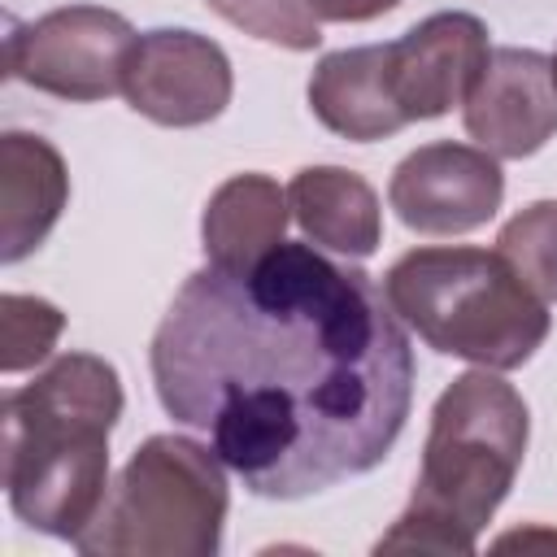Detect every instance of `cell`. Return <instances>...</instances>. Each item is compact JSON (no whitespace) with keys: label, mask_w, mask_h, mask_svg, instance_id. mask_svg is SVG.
I'll return each instance as SVG.
<instances>
[{"label":"cell","mask_w":557,"mask_h":557,"mask_svg":"<svg viewBox=\"0 0 557 557\" xmlns=\"http://www.w3.org/2000/svg\"><path fill=\"white\" fill-rule=\"evenodd\" d=\"M313 22H374L392 13L400 0H292Z\"/></svg>","instance_id":"obj_18"},{"label":"cell","mask_w":557,"mask_h":557,"mask_svg":"<svg viewBox=\"0 0 557 557\" xmlns=\"http://www.w3.org/2000/svg\"><path fill=\"white\" fill-rule=\"evenodd\" d=\"M492 57L487 26L474 13H431L400 39L383 44V74L396 113L409 122L444 117L466 104Z\"/></svg>","instance_id":"obj_8"},{"label":"cell","mask_w":557,"mask_h":557,"mask_svg":"<svg viewBox=\"0 0 557 557\" xmlns=\"http://www.w3.org/2000/svg\"><path fill=\"white\" fill-rule=\"evenodd\" d=\"M70 200V174L61 152L26 131L0 135V261L30 257L57 226Z\"/></svg>","instance_id":"obj_11"},{"label":"cell","mask_w":557,"mask_h":557,"mask_svg":"<svg viewBox=\"0 0 557 557\" xmlns=\"http://www.w3.org/2000/svg\"><path fill=\"white\" fill-rule=\"evenodd\" d=\"M553 78H557V52H553Z\"/></svg>","instance_id":"obj_19"},{"label":"cell","mask_w":557,"mask_h":557,"mask_svg":"<svg viewBox=\"0 0 557 557\" xmlns=\"http://www.w3.org/2000/svg\"><path fill=\"white\" fill-rule=\"evenodd\" d=\"M226 505V466L209 444L152 435L109 483L100 513L74 548L87 557H213Z\"/></svg>","instance_id":"obj_5"},{"label":"cell","mask_w":557,"mask_h":557,"mask_svg":"<svg viewBox=\"0 0 557 557\" xmlns=\"http://www.w3.org/2000/svg\"><path fill=\"white\" fill-rule=\"evenodd\" d=\"M396 218L418 235H466L479 231L505 200V174L479 144H422L387 183Z\"/></svg>","instance_id":"obj_9"},{"label":"cell","mask_w":557,"mask_h":557,"mask_svg":"<svg viewBox=\"0 0 557 557\" xmlns=\"http://www.w3.org/2000/svg\"><path fill=\"white\" fill-rule=\"evenodd\" d=\"M383 292L426 348L483 370H518L548 339V305L496 248H413L387 270Z\"/></svg>","instance_id":"obj_4"},{"label":"cell","mask_w":557,"mask_h":557,"mask_svg":"<svg viewBox=\"0 0 557 557\" xmlns=\"http://www.w3.org/2000/svg\"><path fill=\"white\" fill-rule=\"evenodd\" d=\"M231 91H235L231 57L209 35L178 26L144 30L122 74L126 104L139 117L174 131L213 122L231 104Z\"/></svg>","instance_id":"obj_7"},{"label":"cell","mask_w":557,"mask_h":557,"mask_svg":"<svg viewBox=\"0 0 557 557\" xmlns=\"http://www.w3.org/2000/svg\"><path fill=\"white\" fill-rule=\"evenodd\" d=\"M148 366L161 409L205 431L222 466L265 500L374 470L413 400V348L387 292L287 239L248 270H196Z\"/></svg>","instance_id":"obj_1"},{"label":"cell","mask_w":557,"mask_h":557,"mask_svg":"<svg viewBox=\"0 0 557 557\" xmlns=\"http://www.w3.org/2000/svg\"><path fill=\"white\" fill-rule=\"evenodd\" d=\"M309 109L326 131L352 144H374L405 131V117L387 91L383 44L326 52L309 74Z\"/></svg>","instance_id":"obj_12"},{"label":"cell","mask_w":557,"mask_h":557,"mask_svg":"<svg viewBox=\"0 0 557 557\" xmlns=\"http://www.w3.org/2000/svg\"><path fill=\"white\" fill-rule=\"evenodd\" d=\"M287 218H292L287 191L270 174L226 178L209 196L205 218H200V239H205L209 265L248 270L252 261H261L265 252H274L283 244Z\"/></svg>","instance_id":"obj_14"},{"label":"cell","mask_w":557,"mask_h":557,"mask_svg":"<svg viewBox=\"0 0 557 557\" xmlns=\"http://www.w3.org/2000/svg\"><path fill=\"white\" fill-rule=\"evenodd\" d=\"M135 26L104 4H65L4 39V74L57 100L96 104L122 91Z\"/></svg>","instance_id":"obj_6"},{"label":"cell","mask_w":557,"mask_h":557,"mask_svg":"<svg viewBox=\"0 0 557 557\" xmlns=\"http://www.w3.org/2000/svg\"><path fill=\"white\" fill-rule=\"evenodd\" d=\"M4 492L44 535L78 540L109 496V431L122 379L96 352L57 357L35 383L4 392Z\"/></svg>","instance_id":"obj_2"},{"label":"cell","mask_w":557,"mask_h":557,"mask_svg":"<svg viewBox=\"0 0 557 557\" xmlns=\"http://www.w3.org/2000/svg\"><path fill=\"white\" fill-rule=\"evenodd\" d=\"M287 205L313 248L370 257L383 244V205L374 187L344 165H305L287 183Z\"/></svg>","instance_id":"obj_13"},{"label":"cell","mask_w":557,"mask_h":557,"mask_svg":"<svg viewBox=\"0 0 557 557\" xmlns=\"http://www.w3.org/2000/svg\"><path fill=\"white\" fill-rule=\"evenodd\" d=\"M466 135L496 161L540 152L557 131L553 57L535 48H492L474 91L461 104Z\"/></svg>","instance_id":"obj_10"},{"label":"cell","mask_w":557,"mask_h":557,"mask_svg":"<svg viewBox=\"0 0 557 557\" xmlns=\"http://www.w3.org/2000/svg\"><path fill=\"white\" fill-rule=\"evenodd\" d=\"M65 313L44 296L4 292L0 296V370L22 374L35 370L61 339Z\"/></svg>","instance_id":"obj_16"},{"label":"cell","mask_w":557,"mask_h":557,"mask_svg":"<svg viewBox=\"0 0 557 557\" xmlns=\"http://www.w3.org/2000/svg\"><path fill=\"white\" fill-rule=\"evenodd\" d=\"M496 252L544 305H557V200H535L513 213L496 235Z\"/></svg>","instance_id":"obj_15"},{"label":"cell","mask_w":557,"mask_h":557,"mask_svg":"<svg viewBox=\"0 0 557 557\" xmlns=\"http://www.w3.org/2000/svg\"><path fill=\"white\" fill-rule=\"evenodd\" d=\"M527 435V400L500 379V370L479 366L453 379L431 409L413 496L374 553H474L522 470Z\"/></svg>","instance_id":"obj_3"},{"label":"cell","mask_w":557,"mask_h":557,"mask_svg":"<svg viewBox=\"0 0 557 557\" xmlns=\"http://www.w3.org/2000/svg\"><path fill=\"white\" fill-rule=\"evenodd\" d=\"M213 13H222L231 26L265 39V44H278V48H292V52H309L318 48V22L305 17L292 0H205Z\"/></svg>","instance_id":"obj_17"}]
</instances>
